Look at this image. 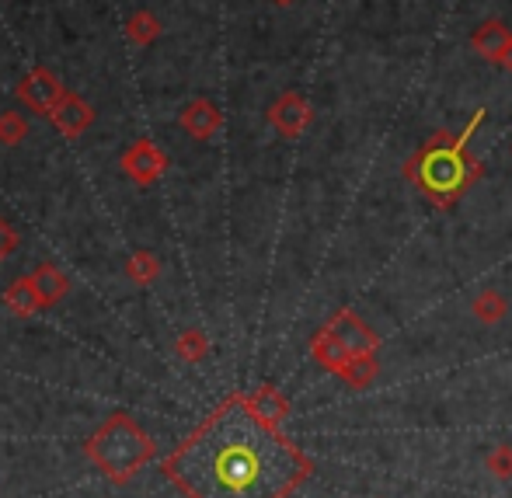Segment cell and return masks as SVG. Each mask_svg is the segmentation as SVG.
<instances>
[{"mask_svg":"<svg viewBox=\"0 0 512 498\" xmlns=\"http://www.w3.org/2000/svg\"><path fill=\"white\" fill-rule=\"evenodd\" d=\"M164 474L185 498H290L314 460L258 418L248 394H230L168 453Z\"/></svg>","mask_w":512,"mask_h":498,"instance_id":"cell-1","label":"cell"},{"mask_svg":"<svg viewBox=\"0 0 512 498\" xmlns=\"http://www.w3.org/2000/svg\"><path fill=\"white\" fill-rule=\"evenodd\" d=\"M481 122H485V108H478L460 133H453V129H436V133L405 161L401 175H405V182L429 202V206L453 209L481 178H485V164H481V157H474V150H471V136L478 133Z\"/></svg>","mask_w":512,"mask_h":498,"instance_id":"cell-2","label":"cell"},{"mask_svg":"<svg viewBox=\"0 0 512 498\" xmlns=\"http://www.w3.org/2000/svg\"><path fill=\"white\" fill-rule=\"evenodd\" d=\"M88 460L115 485H126L136 471L154 460V439L140 429L129 415H112L98 425L95 436L84 443Z\"/></svg>","mask_w":512,"mask_h":498,"instance_id":"cell-3","label":"cell"},{"mask_svg":"<svg viewBox=\"0 0 512 498\" xmlns=\"http://www.w3.org/2000/svg\"><path fill=\"white\" fill-rule=\"evenodd\" d=\"M366 352H380V335L356 314L352 307H342L317 328L310 338V356L321 370L335 373L342 370L349 359L366 356Z\"/></svg>","mask_w":512,"mask_h":498,"instance_id":"cell-4","label":"cell"},{"mask_svg":"<svg viewBox=\"0 0 512 498\" xmlns=\"http://www.w3.org/2000/svg\"><path fill=\"white\" fill-rule=\"evenodd\" d=\"M18 98H21V105H25L28 112L53 115L56 105L67 98V88H63L60 77H56L53 70L35 67V70H28V74L18 81Z\"/></svg>","mask_w":512,"mask_h":498,"instance_id":"cell-5","label":"cell"},{"mask_svg":"<svg viewBox=\"0 0 512 498\" xmlns=\"http://www.w3.org/2000/svg\"><path fill=\"white\" fill-rule=\"evenodd\" d=\"M265 119H269V126L283 140H297V136H304L310 129V122H314V108H310V101L300 91H286V95L272 101Z\"/></svg>","mask_w":512,"mask_h":498,"instance_id":"cell-6","label":"cell"},{"mask_svg":"<svg viewBox=\"0 0 512 498\" xmlns=\"http://www.w3.org/2000/svg\"><path fill=\"white\" fill-rule=\"evenodd\" d=\"M122 171L133 178L136 185H154L168 171V154L157 147L154 140H136L133 147L122 154Z\"/></svg>","mask_w":512,"mask_h":498,"instance_id":"cell-7","label":"cell"},{"mask_svg":"<svg viewBox=\"0 0 512 498\" xmlns=\"http://www.w3.org/2000/svg\"><path fill=\"white\" fill-rule=\"evenodd\" d=\"M178 126H182L192 140H213V136L223 129V112L209 98H196V101H189V105L182 108V115H178Z\"/></svg>","mask_w":512,"mask_h":498,"instance_id":"cell-8","label":"cell"},{"mask_svg":"<svg viewBox=\"0 0 512 498\" xmlns=\"http://www.w3.org/2000/svg\"><path fill=\"white\" fill-rule=\"evenodd\" d=\"M49 119H53V126L60 129V136H67V140H77V136L88 133L91 122H95V108H91L81 95L67 91V98L56 105V112L49 115Z\"/></svg>","mask_w":512,"mask_h":498,"instance_id":"cell-9","label":"cell"},{"mask_svg":"<svg viewBox=\"0 0 512 498\" xmlns=\"http://www.w3.org/2000/svg\"><path fill=\"white\" fill-rule=\"evenodd\" d=\"M509 42H512V32H509L506 21H499V18H485L471 32L474 56H481L485 63H495V67H499V60H502V53L509 49Z\"/></svg>","mask_w":512,"mask_h":498,"instance_id":"cell-10","label":"cell"},{"mask_svg":"<svg viewBox=\"0 0 512 498\" xmlns=\"http://www.w3.org/2000/svg\"><path fill=\"white\" fill-rule=\"evenodd\" d=\"M248 404L255 408L258 418H265L269 425H279V429H283V422L290 418V401L272 384H262V387H255V391H248Z\"/></svg>","mask_w":512,"mask_h":498,"instance_id":"cell-11","label":"cell"},{"mask_svg":"<svg viewBox=\"0 0 512 498\" xmlns=\"http://www.w3.org/2000/svg\"><path fill=\"white\" fill-rule=\"evenodd\" d=\"M4 307L11 310L14 317H32V314H39L46 303H42L39 290H35L32 276H21L4 290Z\"/></svg>","mask_w":512,"mask_h":498,"instance_id":"cell-12","label":"cell"},{"mask_svg":"<svg viewBox=\"0 0 512 498\" xmlns=\"http://www.w3.org/2000/svg\"><path fill=\"white\" fill-rule=\"evenodd\" d=\"M380 377V356L377 352H366V356H356L338 370V380H342L349 391H366L373 380Z\"/></svg>","mask_w":512,"mask_h":498,"instance_id":"cell-13","label":"cell"},{"mask_svg":"<svg viewBox=\"0 0 512 498\" xmlns=\"http://www.w3.org/2000/svg\"><path fill=\"white\" fill-rule=\"evenodd\" d=\"M32 283H35V290H39V297H42L46 307L60 303L63 297H67V290H70L67 272H60L56 265H49V262H42L39 269L32 272Z\"/></svg>","mask_w":512,"mask_h":498,"instance_id":"cell-14","label":"cell"},{"mask_svg":"<svg viewBox=\"0 0 512 498\" xmlns=\"http://www.w3.org/2000/svg\"><path fill=\"white\" fill-rule=\"evenodd\" d=\"M471 314H474V321H481V324H499V321H506V314H509V300L502 297L499 290H481L478 297L471 300Z\"/></svg>","mask_w":512,"mask_h":498,"instance_id":"cell-15","label":"cell"},{"mask_svg":"<svg viewBox=\"0 0 512 498\" xmlns=\"http://www.w3.org/2000/svg\"><path fill=\"white\" fill-rule=\"evenodd\" d=\"M126 39L133 42V46H154V42L161 39V21H157L150 11L129 14V21H126Z\"/></svg>","mask_w":512,"mask_h":498,"instance_id":"cell-16","label":"cell"},{"mask_svg":"<svg viewBox=\"0 0 512 498\" xmlns=\"http://www.w3.org/2000/svg\"><path fill=\"white\" fill-rule=\"evenodd\" d=\"M126 276L136 286H150L154 279H161V258L154 251H133V258L126 262Z\"/></svg>","mask_w":512,"mask_h":498,"instance_id":"cell-17","label":"cell"},{"mask_svg":"<svg viewBox=\"0 0 512 498\" xmlns=\"http://www.w3.org/2000/svg\"><path fill=\"white\" fill-rule=\"evenodd\" d=\"M175 356L182 359V363H203V359L209 356V338H206V331L185 328L182 335H178V342H175Z\"/></svg>","mask_w":512,"mask_h":498,"instance_id":"cell-18","label":"cell"},{"mask_svg":"<svg viewBox=\"0 0 512 498\" xmlns=\"http://www.w3.org/2000/svg\"><path fill=\"white\" fill-rule=\"evenodd\" d=\"M28 136V119L21 112H0V143L4 147H18Z\"/></svg>","mask_w":512,"mask_h":498,"instance_id":"cell-19","label":"cell"},{"mask_svg":"<svg viewBox=\"0 0 512 498\" xmlns=\"http://www.w3.org/2000/svg\"><path fill=\"white\" fill-rule=\"evenodd\" d=\"M485 467H488V474H492V478L512 481V446L509 443L492 446V450H488V457H485Z\"/></svg>","mask_w":512,"mask_h":498,"instance_id":"cell-20","label":"cell"},{"mask_svg":"<svg viewBox=\"0 0 512 498\" xmlns=\"http://www.w3.org/2000/svg\"><path fill=\"white\" fill-rule=\"evenodd\" d=\"M14 251H18V230L0 216V262H7Z\"/></svg>","mask_w":512,"mask_h":498,"instance_id":"cell-21","label":"cell"},{"mask_svg":"<svg viewBox=\"0 0 512 498\" xmlns=\"http://www.w3.org/2000/svg\"><path fill=\"white\" fill-rule=\"evenodd\" d=\"M499 67H502V70H509V74H512V42H509V49H506V53H502Z\"/></svg>","mask_w":512,"mask_h":498,"instance_id":"cell-22","label":"cell"},{"mask_svg":"<svg viewBox=\"0 0 512 498\" xmlns=\"http://www.w3.org/2000/svg\"><path fill=\"white\" fill-rule=\"evenodd\" d=\"M272 4H276V7H293L297 0H272Z\"/></svg>","mask_w":512,"mask_h":498,"instance_id":"cell-23","label":"cell"}]
</instances>
